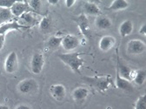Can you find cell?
<instances>
[{
    "label": "cell",
    "instance_id": "6da1fadb",
    "mask_svg": "<svg viewBox=\"0 0 146 109\" xmlns=\"http://www.w3.org/2000/svg\"><path fill=\"white\" fill-rule=\"evenodd\" d=\"M80 52H68L58 54V58L74 72L78 74H81L80 68L84 66V60L80 57Z\"/></svg>",
    "mask_w": 146,
    "mask_h": 109
},
{
    "label": "cell",
    "instance_id": "7a4b0ae2",
    "mask_svg": "<svg viewBox=\"0 0 146 109\" xmlns=\"http://www.w3.org/2000/svg\"><path fill=\"white\" fill-rule=\"evenodd\" d=\"M82 80L87 84L94 86L100 92H105L112 85V78L110 75L105 76H82Z\"/></svg>",
    "mask_w": 146,
    "mask_h": 109
},
{
    "label": "cell",
    "instance_id": "3957f363",
    "mask_svg": "<svg viewBox=\"0 0 146 109\" xmlns=\"http://www.w3.org/2000/svg\"><path fill=\"white\" fill-rule=\"evenodd\" d=\"M38 85L34 79H25L20 81L17 85L18 92L22 94H30L38 90Z\"/></svg>",
    "mask_w": 146,
    "mask_h": 109
},
{
    "label": "cell",
    "instance_id": "277c9868",
    "mask_svg": "<svg viewBox=\"0 0 146 109\" xmlns=\"http://www.w3.org/2000/svg\"><path fill=\"white\" fill-rule=\"evenodd\" d=\"M44 66V58L42 52H35L31 60V69L34 74H40Z\"/></svg>",
    "mask_w": 146,
    "mask_h": 109
},
{
    "label": "cell",
    "instance_id": "5b68a950",
    "mask_svg": "<svg viewBox=\"0 0 146 109\" xmlns=\"http://www.w3.org/2000/svg\"><path fill=\"white\" fill-rule=\"evenodd\" d=\"M81 33L88 39H91V30L89 24L88 17L84 13L80 14L77 19H75Z\"/></svg>",
    "mask_w": 146,
    "mask_h": 109
},
{
    "label": "cell",
    "instance_id": "8992f818",
    "mask_svg": "<svg viewBox=\"0 0 146 109\" xmlns=\"http://www.w3.org/2000/svg\"><path fill=\"white\" fill-rule=\"evenodd\" d=\"M18 67V60L16 51H11L8 54V56L5 61V70L7 74H14L17 72Z\"/></svg>",
    "mask_w": 146,
    "mask_h": 109
},
{
    "label": "cell",
    "instance_id": "52a82bcc",
    "mask_svg": "<svg viewBox=\"0 0 146 109\" xmlns=\"http://www.w3.org/2000/svg\"><path fill=\"white\" fill-rule=\"evenodd\" d=\"M146 50V45L140 39H132L127 45V52L129 54L138 55L142 54Z\"/></svg>",
    "mask_w": 146,
    "mask_h": 109
},
{
    "label": "cell",
    "instance_id": "ba28073f",
    "mask_svg": "<svg viewBox=\"0 0 146 109\" xmlns=\"http://www.w3.org/2000/svg\"><path fill=\"white\" fill-rule=\"evenodd\" d=\"M27 28H29L28 25H21L17 21H6L0 25V35H5L11 31H20Z\"/></svg>",
    "mask_w": 146,
    "mask_h": 109
},
{
    "label": "cell",
    "instance_id": "9c48e42d",
    "mask_svg": "<svg viewBox=\"0 0 146 109\" xmlns=\"http://www.w3.org/2000/svg\"><path fill=\"white\" fill-rule=\"evenodd\" d=\"M80 44V41L78 37L71 34H67L64 36L61 45L65 51H72L76 49Z\"/></svg>",
    "mask_w": 146,
    "mask_h": 109
},
{
    "label": "cell",
    "instance_id": "30bf717a",
    "mask_svg": "<svg viewBox=\"0 0 146 109\" xmlns=\"http://www.w3.org/2000/svg\"><path fill=\"white\" fill-rule=\"evenodd\" d=\"M50 94L56 100H63L66 95L65 86L62 84H54L50 87Z\"/></svg>",
    "mask_w": 146,
    "mask_h": 109
},
{
    "label": "cell",
    "instance_id": "8fae6325",
    "mask_svg": "<svg viewBox=\"0 0 146 109\" xmlns=\"http://www.w3.org/2000/svg\"><path fill=\"white\" fill-rule=\"evenodd\" d=\"M10 10L11 11L12 16L21 17L25 12H28L29 5L27 4V1H15Z\"/></svg>",
    "mask_w": 146,
    "mask_h": 109
},
{
    "label": "cell",
    "instance_id": "7c38bea8",
    "mask_svg": "<svg viewBox=\"0 0 146 109\" xmlns=\"http://www.w3.org/2000/svg\"><path fill=\"white\" fill-rule=\"evenodd\" d=\"M117 74L119 76L124 80H127L129 81H131L133 79L134 72L126 65H123L120 60L117 58Z\"/></svg>",
    "mask_w": 146,
    "mask_h": 109
},
{
    "label": "cell",
    "instance_id": "4fadbf2b",
    "mask_svg": "<svg viewBox=\"0 0 146 109\" xmlns=\"http://www.w3.org/2000/svg\"><path fill=\"white\" fill-rule=\"evenodd\" d=\"M116 44V39L113 36L106 35L102 37L99 41V49L103 51H108L113 48Z\"/></svg>",
    "mask_w": 146,
    "mask_h": 109
},
{
    "label": "cell",
    "instance_id": "5bb4252c",
    "mask_svg": "<svg viewBox=\"0 0 146 109\" xmlns=\"http://www.w3.org/2000/svg\"><path fill=\"white\" fill-rule=\"evenodd\" d=\"M83 8L85 15L88 14L90 16H98V17L101 15L100 8L93 2H84Z\"/></svg>",
    "mask_w": 146,
    "mask_h": 109
},
{
    "label": "cell",
    "instance_id": "9a60e30c",
    "mask_svg": "<svg viewBox=\"0 0 146 109\" xmlns=\"http://www.w3.org/2000/svg\"><path fill=\"white\" fill-rule=\"evenodd\" d=\"M116 86L118 89L126 91V92H132L133 91V86H132L131 81L121 78L117 72V76H116Z\"/></svg>",
    "mask_w": 146,
    "mask_h": 109
},
{
    "label": "cell",
    "instance_id": "2e32d148",
    "mask_svg": "<svg viewBox=\"0 0 146 109\" xmlns=\"http://www.w3.org/2000/svg\"><path fill=\"white\" fill-rule=\"evenodd\" d=\"M95 25L99 30H107L111 27L112 22L109 17L100 15L97 17V19L95 20Z\"/></svg>",
    "mask_w": 146,
    "mask_h": 109
},
{
    "label": "cell",
    "instance_id": "e0dca14e",
    "mask_svg": "<svg viewBox=\"0 0 146 109\" xmlns=\"http://www.w3.org/2000/svg\"><path fill=\"white\" fill-rule=\"evenodd\" d=\"M132 31H133V23L129 19L124 20L119 26V33L121 35V37L123 38L131 35Z\"/></svg>",
    "mask_w": 146,
    "mask_h": 109
},
{
    "label": "cell",
    "instance_id": "ac0fdd59",
    "mask_svg": "<svg viewBox=\"0 0 146 109\" xmlns=\"http://www.w3.org/2000/svg\"><path fill=\"white\" fill-rule=\"evenodd\" d=\"M89 95V90L86 87L79 86L74 89L72 92V97L76 101H82L85 100Z\"/></svg>",
    "mask_w": 146,
    "mask_h": 109
},
{
    "label": "cell",
    "instance_id": "d6986e66",
    "mask_svg": "<svg viewBox=\"0 0 146 109\" xmlns=\"http://www.w3.org/2000/svg\"><path fill=\"white\" fill-rule=\"evenodd\" d=\"M129 7V3H128L126 0H115L113 1L111 5H110L107 10L109 11H122V10H125Z\"/></svg>",
    "mask_w": 146,
    "mask_h": 109
},
{
    "label": "cell",
    "instance_id": "ffe728a7",
    "mask_svg": "<svg viewBox=\"0 0 146 109\" xmlns=\"http://www.w3.org/2000/svg\"><path fill=\"white\" fill-rule=\"evenodd\" d=\"M146 79V72L143 69L138 70L137 72H134V75H133V79L132 80L134 81V83L137 86H142Z\"/></svg>",
    "mask_w": 146,
    "mask_h": 109
},
{
    "label": "cell",
    "instance_id": "44dd1931",
    "mask_svg": "<svg viewBox=\"0 0 146 109\" xmlns=\"http://www.w3.org/2000/svg\"><path fill=\"white\" fill-rule=\"evenodd\" d=\"M64 37H57V36H52L47 41V46L50 49H56L61 45L62 40Z\"/></svg>",
    "mask_w": 146,
    "mask_h": 109
},
{
    "label": "cell",
    "instance_id": "7402d4cb",
    "mask_svg": "<svg viewBox=\"0 0 146 109\" xmlns=\"http://www.w3.org/2000/svg\"><path fill=\"white\" fill-rule=\"evenodd\" d=\"M21 19H22L25 23H27V24L29 25V26H31V25H36V21H38V20L36 19V17L33 16V14H32L31 12H30V11L25 12V14H23V15L21 16Z\"/></svg>",
    "mask_w": 146,
    "mask_h": 109
},
{
    "label": "cell",
    "instance_id": "603a6c76",
    "mask_svg": "<svg viewBox=\"0 0 146 109\" xmlns=\"http://www.w3.org/2000/svg\"><path fill=\"white\" fill-rule=\"evenodd\" d=\"M50 27H51L50 19L49 17H44L43 19H41V21L39 22V28L42 31H50Z\"/></svg>",
    "mask_w": 146,
    "mask_h": 109
},
{
    "label": "cell",
    "instance_id": "cb8c5ba5",
    "mask_svg": "<svg viewBox=\"0 0 146 109\" xmlns=\"http://www.w3.org/2000/svg\"><path fill=\"white\" fill-rule=\"evenodd\" d=\"M27 4L29 5V8H31L35 12H40V10L42 8V2L39 0H31V1H27Z\"/></svg>",
    "mask_w": 146,
    "mask_h": 109
},
{
    "label": "cell",
    "instance_id": "d4e9b609",
    "mask_svg": "<svg viewBox=\"0 0 146 109\" xmlns=\"http://www.w3.org/2000/svg\"><path fill=\"white\" fill-rule=\"evenodd\" d=\"M135 109H146V95L143 94L138 97L135 103Z\"/></svg>",
    "mask_w": 146,
    "mask_h": 109
},
{
    "label": "cell",
    "instance_id": "484cf974",
    "mask_svg": "<svg viewBox=\"0 0 146 109\" xmlns=\"http://www.w3.org/2000/svg\"><path fill=\"white\" fill-rule=\"evenodd\" d=\"M12 14L10 9H2L0 11V19H2L6 22V20L11 19Z\"/></svg>",
    "mask_w": 146,
    "mask_h": 109
},
{
    "label": "cell",
    "instance_id": "4316f807",
    "mask_svg": "<svg viewBox=\"0 0 146 109\" xmlns=\"http://www.w3.org/2000/svg\"><path fill=\"white\" fill-rule=\"evenodd\" d=\"M15 1L13 0H0V8L2 9H11Z\"/></svg>",
    "mask_w": 146,
    "mask_h": 109
},
{
    "label": "cell",
    "instance_id": "83f0119b",
    "mask_svg": "<svg viewBox=\"0 0 146 109\" xmlns=\"http://www.w3.org/2000/svg\"><path fill=\"white\" fill-rule=\"evenodd\" d=\"M5 35H0V51H1L5 45Z\"/></svg>",
    "mask_w": 146,
    "mask_h": 109
},
{
    "label": "cell",
    "instance_id": "f1b7e54d",
    "mask_svg": "<svg viewBox=\"0 0 146 109\" xmlns=\"http://www.w3.org/2000/svg\"><path fill=\"white\" fill-rule=\"evenodd\" d=\"M75 3H76V1H74V0H66V1L64 2L66 7H68V8L72 7L73 5H75Z\"/></svg>",
    "mask_w": 146,
    "mask_h": 109
},
{
    "label": "cell",
    "instance_id": "f546056e",
    "mask_svg": "<svg viewBox=\"0 0 146 109\" xmlns=\"http://www.w3.org/2000/svg\"><path fill=\"white\" fill-rule=\"evenodd\" d=\"M139 33L143 36H145L146 35V25L145 24H143L142 26L140 27L139 29Z\"/></svg>",
    "mask_w": 146,
    "mask_h": 109
},
{
    "label": "cell",
    "instance_id": "4dcf8cb0",
    "mask_svg": "<svg viewBox=\"0 0 146 109\" xmlns=\"http://www.w3.org/2000/svg\"><path fill=\"white\" fill-rule=\"evenodd\" d=\"M15 109H31V107L26 104H20V105H18Z\"/></svg>",
    "mask_w": 146,
    "mask_h": 109
},
{
    "label": "cell",
    "instance_id": "1f68e13d",
    "mask_svg": "<svg viewBox=\"0 0 146 109\" xmlns=\"http://www.w3.org/2000/svg\"><path fill=\"white\" fill-rule=\"evenodd\" d=\"M58 3V0H48V4L52 5H56Z\"/></svg>",
    "mask_w": 146,
    "mask_h": 109
},
{
    "label": "cell",
    "instance_id": "d6a6232c",
    "mask_svg": "<svg viewBox=\"0 0 146 109\" xmlns=\"http://www.w3.org/2000/svg\"><path fill=\"white\" fill-rule=\"evenodd\" d=\"M0 109H10V107L6 105H3V104H0Z\"/></svg>",
    "mask_w": 146,
    "mask_h": 109
}]
</instances>
